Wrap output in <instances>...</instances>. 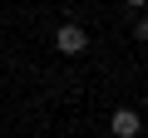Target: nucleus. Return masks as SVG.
<instances>
[{"mask_svg": "<svg viewBox=\"0 0 148 138\" xmlns=\"http://www.w3.org/2000/svg\"><path fill=\"white\" fill-rule=\"evenodd\" d=\"M84 44H89V35H84L79 25H59V30H54V49H59V54H84Z\"/></svg>", "mask_w": 148, "mask_h": 138, "instance_id": "obj_1", "label": "nucleus"}, {"mask_svg": "<svg viewBox=\"0 0 148 138\" xmlns=\"http://www.w3.org/2000/svg\"><path fill=\"white\" fill-rule=\"evenodd\" d=\"M109 128H114V138H138V128H143V118H138V109H114V118H109Z\"/></svg>", "mask_w": 148, "mask_h": 138, "instance_id": "obj_2", "label": "nucleus"}, {"mask_svg": "<svg viewBox=\"0 0 148 138\" xmlns=\"http://www.w3.org/2000/svg\"><path fill=\"white\" fill-rule=\"evenodd\" d=\"M133 40H143V44H148V15L138 20V30H133Z\"/></svg>", "mask_w": 148, "mask_h": 138, "instance_id": "obj_3", "label": "nucleus"}, {"mask_svg": "<svg viewBox=\"0 0 148 138\" xmlns=\"http://www.w3.org/2000/svg\"><path fill=\"white\" fill-rule=\"evenodd\" d=\"M128 5H148V0H128Z\"/></svg>", "mask_w": 148, "mask_h": 138, "instance_id": "obj_4", "label": "nucleus"}]
</instances>
